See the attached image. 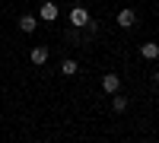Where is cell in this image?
Masks as SVG:
<instances>
[{
    "instance_id": "6da1fadb",
    "label": "cell",
    "mask_w": 159,
    "mask_h": 143,
    "mask_svg": "<svg viewBox=\"0 0 159 143\" xmlns=\"http://www.w3.org/2000/svg\"><path fill=\"white\" fill-rule=\"evenodd\" d=\"M38 19H42V22H54L57 19V3L42 0V7H38Z\"/></svg>"
},
{
    "instance_id": "7a4b0ae2",
    "label": "cell",
    "mask_w": 159,
    "mask_h": 143,
    "mask_svg": "<svg viewBox=\"0 0 159 143\" xmlns=\"http://www.w3.org/2000/svg\"><path fill=\"white\" fill-rule=\"evenodd\" d=\"M86 22H89V13H86L83 7H73V10H70V25H73V29H83Z\"/></svg>"
},
{
    "instance_id": "3957f363",
    "label": "cell",
    "mask_w": 159,
    "mask_h": 143,
    "mask_svg": "<svg viewBox=\"0 0 159 143\" xmlns=\"http://www.w3.org/2000/svg\"><path fill=\"white\" fill-rule=\"evenodd\" d=\"M102 89L115 96L118 89H121V76H118V73H105V76H102Z\"/></svg>"
},
{
    "instance_id": "277c9868",
    "label": "cell",
    "mask_w": 159,
    "mask_h": 143,
    "mask_svg": "<svg viewBox=\"0 0 159 143\" xmlns=\"http://www.w3.org/2000/svg\"><path fill=\"white\" fill-rule=\"evenodd\" d=\"M134 22H137V13H134V10H127V7L118 10V25H121V29H130Z\"/></svg>"
},
{
    "instance_id": "5b68a950",
    "label": "cell",
    "mask_w": 159,
    "mask_h": 143,
    "mask_svg": "<svg viewBox=\"0 0 159 143\" xmlns=\"http://www.w3.org/2000/svg\"><path fill=\"white\" fill-rule=\"evenodd\" d=\"M140 57L156 60V57H159V45H156V42H143V45H140Z\"/></svg>"
},
{
    "instance_id": "8992f818",
    "label": "cell",
    "mask_w": 159,
    "mask_h": 143,
    "mask_svg": "<svg viewBox=\"0 0 159 143\" xmlns=\"http://www.w3.org/2000/svg\"><path fill=\"white\" fill-rule=\"evenodd\" d=\"M29 60L38 64V67H42V64H48V48H32V51H29Z\"/></svg>"
},
{
    "instance_id": "52a82bcc",
    "label": "cell",
    "mask_w": 159,
    "mask_h": 143,
    "mask_svg": "<svg viewBox=\"0 0 159 143\" xmlns=\"http://www.w3.org/2000/svg\"><path fill=\"white\" fill-rule=\"evenodd\" d=\"M19 29H22V32H35V29H38V19H35V16H22V19H19Z\"/></svg>"
},
{
    "instance_id": "ba28073f",
    "label": "cell",
    "mask_w": 159,
    "mask_h": 143,
    "mask_svg": "<svg viewBox=\"0 0 159 143\" xmlns=\"http://www.w3.org/2000/svg\"><path fill=\"white\" fill-rule=\"evenodd\" d=\"M76 70H80V67H76V60H70V57H67V60L61 64V73H64V76H73Z\"/></svg>"
},
{
    "instance_id": "9c48e42d",
    "label": "cell",
    "mask_w": 159,
    "mask_h": 143,
    "mask_svg": "<svg viewBox=\"0 0 159 143\" xmlns=\"http://www.w3.org/2000/svg\"><path fill=\"white\" fill-rule=\"evenodd\" d=\"M111 108H115V111H124V108H127V99H124L121 92H115V99H111Z\"/></svg>"
},
{
    "instance_id": "30bf717a",
    "label": "cell",
    "mask_w": 159,
    "mask_h": 143,
    "mask_svg": "<svg viewBox=\"0 0 159 143\" xmlns=\"http://www.w3.org/2000/svg\"><path fill=\"white\" fill-rule=\"evenodd\" d=\"M156 83H159V70H156Z\"/></svg>"
}]
</instances>
